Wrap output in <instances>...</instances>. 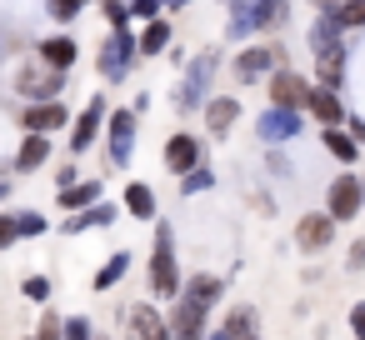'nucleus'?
<instances>
[{
	"label": "nucleus",
	"mask_w": 365,
	"mask_h": 340,
	"mask_svg": "<svg viewBox=\"0 0 365 340\" xmlns=\"http://www.w3.org/2000/svg\"><path fill=\"white\" fill-rule=\"evenodd\" d=\"M101 195H106V185H101V180H76V185H61L56 205L71 215V210H86V205H96Z\"/></svg>",
	"instance_id": "obj_23"
},
{
	"label": "nucleus",
	"mask_w": 365,
	"mask_h": 340,
	"mask_svg": "<svg viewBox=\"0 0 365 340\" xmlns=\"http://www.w3.org/2000/svg\"><path fill=\"white\" fill-rule=\"evenodd\" d=\"M160 155H165V170H170V175H190L195 165H205V140L190 135V130H175Z\"/></svg>",
	"instance_id": "obj_8"
},
{
	"label": "nucleus",
	"mask_w": 365,
	"mask_h": 340,
	"mask_svg": "<svg viewBox=\"0 0 365 340\" xmlns=\"http://www.w3.org/2000/svg\"><path fill=\"white\" fill-rule=\"evenodd\" d=\"M335 215L330 210H310V215H300L295 220V250H305V255H320L330 240H335Z\"/></svg>",
	"instance_id": "obj_9"
},
{
	"label": "nucleus",
	"mask_w": 365,
	"mask_h": 340,
	"mask_svg": "<svg viewBox=\"0 0 365 340\" xmlns=\"http://www.w3.org/2000/svg\"><path fill=\"white\" fill-rule=\"evenodd\" d=\"M170 330H175V340H205V335H210V305H200V300H190V295H175Z\"/></svg>",
	"instance_id": "obj_10"
},
{
	"label": "nucleus",
	"mask_w": 365,
	"mask_h": 340,
	"mask_svg": "<svg viewBox=\"0 0 365 340\" xmlns=\"http://www.w3.org/2000/svg\"><path fill=\"white\" fill-rule=\"evenodd\" d=\"M91 6V0H46V11H51V21H61V26H71L81 11Z\"/></svg>",
	"instance_id": "obj_32"
},
{
	"label": "nucleus",
	"mask_w": 365,
	"mask_h": 340,
	"mask_svg": "<svg viewBox=\"0 0 365 340\" xmlns=\"http://www.w3.org/2000/svg\"><path fill=\"white\" fill-rule=\"evenodd\" d=\"M345 125H350V135H355V140H365V120H360V115H355V120H345Z\"/></svg>",
	"instance_id": "obj_45"
},
{
	"label": "nucleus",
	"mask_w": 365,
	"mask_h": 340,
	"mask_svg": "<svg viewBox=\"0 0 365 340\" xmlns=\"http://www.w3.org/2000/svg\"><path fill=\"white\" fill-rule=\"evenodd\" d=\"M6 195H11V180H6V175H0V205H6Z\"/></svg>",
	"instance_id": "obj_47"
},
{
	"label": "nucleus",
	"mask_w": 365,
	"mask_h": 340,
	"mask_svg": "<svg viewBox=\"0 0 365 340\" xmlns=\"http://www.w3.org/2000/svg\"><path fill=\"white\" fill-rule=\"evenodd\" d=\"M305 115H315V125H340L345 120V105H340V91H330V86H310L305 91Z\"/></svg>",
	"instance_id": "obj_16"
},
{
	"label": "nucleus",
	"mask_w": 365,
	"mask_h": 340,
	"mask_svg": "<svg viewBox=\"0 0 365 340\" xmlns=\"http://www.w3.org/2000/svg\"><path fill=\"white\" fill-rule=\"evenodd\" d=\"M305 41H310V56H315V51L335 46V41H345V26H340L330 11H315V21H310V36H305Z\"/></svg>",
	"instance_id": "obj_25"
},
{
	"label": "nucleus",
	"mask_w": 365,
	"mask_h": 340,
	"mask_svg": "<svg viewBox=\"0 0 365 340\" xmlns=\"http://www.w3.org/2000/svg\"><path fill=\"white\" fill-rule=\"evenodd\" d=\"M175 6H190V0H175Z\"/></svg>",
	"instance_id": "obj_49"
},
{
	"label": "nucleus",
	"mask_w": 365,
	"mask_h": 340,
	"mask_svg": "<svg viewBox=\"0 0 365 340\" xmlns=\"http://www.w3.org/2000/svg\"><path fill=\"white\" fill-rule=\"evenodd\" d=\"M21 295H26V300H36V305H46V300H51V280H46V275H26Z\"/></svg>",
	"instance_id": "obj_37"
},
{
	"label": "nucleus",
	"mask_w": 365,
	"mask_h": 340,
	"mask_svg": "<svg viewBox=\"0 0 365 340\" xmlns=\"http://www.w3.org/2000/svg\"><path fill=\"white\" fill-rule=\"evenodd\" d=\"M205 340H235V335H230V330H210Z\"/></svg>",
	"instance_id": "obj_46"
},
{
	"label": "nucleus",
	"mask_w": 365,
	"mask_h": 340,
	"mask_svg": "<svg viewBox=\"0 0 365 340\" xmlns=\"http://www.w3.org/2000/svg\"><path fill=\"white\" fill-rule=\"evenodd\" d=\"M61 86H66V71H51V76L21 71V81H16V91H21V96H31V101H56V96H61Z\"/></svg>",
	"instance_id": "obj_20"
},
{
	"label": "nucleus",
	"mask_w": 365,
	"mask_h": 340,
	"mask_svg": "<svg viewBox=\"0 0 365 340\" xmlns=\"http://www.w3.org/2000/svg\"><path fill=\"white\" fill-rule=\"evenodd\" d=\"M106 130V101L96 96V101H86V110H81V120L71 125V155H86L91 145H96V135Z\"/></svg>",
	"instance_id": "obj_13"
},
{
	"label": "nucleus",
	"mask_w": 365,
	"mask_h": 340,
	"mask_svg": "<svg viewBox=\"0 0 365 340\" xmlns=\"http://www.w3.org/2000/svg\"><path fill=\"white\" fill-rule=\"evenodd\" d=\"M36 56H41L51 71H71L81 51H76V41H71V36H51V41H41V46H36Z\"/></svg>",
	"instance_id": "obj_24"
},
{
	"label": "nucleus",
	"mask_w": 365,
	"mask_h": 340,
	"mask_svg": "<svg viewBox=\"0 0 365 340\" xmlns=\"http://www.w3.org/2000/svg\"><path fill=\"white\" fill-rule=\"evenodd\" d=\"M210 185H215V170H205V165H195L190 175H180V195H200Z\"/></svg>",
	"instance_id": "obj_33"
},
{
	"label": "nucleus",
	"mask_w": 365,
	"mask_h": 340,
	"mask_svg": "<svg viewBox=\"0 0 365 340\" xmlns=\"http://www.w3.org/2000/svg\"><path fill=\"white\" fill-rule=\"evenodd\" d=\"M125 270H130V250H115V255H110V260H106V265L96 270V280H91V290H101V295H106V290H115Z\"/></svg>",
	"instance_id": "obj_28"
},
{
	"label": "nucleus",
	"mask_w": 365,
	"mask_h": 340,
	"mask_svg": "<svg viewBox=\"0 0 365 340\" xmlns=\"http://www.w3.org/2000/svg\"><path fill=\"white\" fill-rule=\"evenodd\" d=\"M16 230H21V240L26 235H46V215L41 210H16Z\"/></svg>",
	"instance_id": "obj_36"
},
{
	"label": "nucleus",
	"mask_w": 365,
	"mask_h": 340,
	"mask_svg": "<svg viewBox=\"0 0 365 340\" xmlns=\"http://www.w3.org/2000/svg\"><path fill=\"white\" fill-rule=\"evenodd\" d=\"M26 130H41V135H56L61 125H71V110L61 101H31V110L21 115Z\"/></svg>",
	"instance_id": "obj_17"
},
{
	"label": "nucleus",
	"mask_w": 365,
	"mask_h": 340,
	"mask_svg": "<svg viewBox=\"0 0 365 340\" xmlns=\"http://www.w3.org/2000/svg\"><path fill=\"white\" fill-rule=\"evenodd\" d=\"M245 340H260V335H245Z\"/></svg>",
	"instance_id": "obj_50"
},
{
	"label": "nucleus",
	"mask_w": 365,
	"mask_h": 340,
	"mask_svg": "<svg viewBox=\"0 0 365 340\" xmlns=\"http://www.w3.org/2000/svg\"><path fill=\"white\" fill-rule=\"evenodd\" d=\"M210 76H215V51H205V56H195L190 61V71H185V81H180V91H175V105L190 115L195 105H205L210 101Z\"/></svg>",
	"instance_id": "obj_5"
},
{
	"label": "nucleus",
	"mask_w": 365,
	"mask_h": 340,
	"mask_svg": "<svg viewBox=\"0 0 365 340\" xmlns=\"http://www.w3.org/2000/svg\"><path fill=\"white\" fill-rule=\"evenodd\" d=\"M255 320H260V315H255V305H230V310H225V320H220V330H230L235 340H245V335H255Z\"/></svg>",
	"instance_id": "obj_30"
},
{
	"label": "nucleus",
	"mask_w": 365,
	"mask_h": 340,
	"mask_svg": "<svg viewBox=\"0 0 365 340\" xmlns=\"http://www.w3.org/2000/svg\"><path fill=\"white\" fill-rule=\"evenodd\" d=\"M300 130H305V120H300L295 105H265L260 120H255V135H260L265 145H285V140H295Z\"/></svg>",
	"instance_id": "obj_7"
},
{
	"label": "nucleus",
	"mask_w": 365,
	"mask_h": 340,
	"mask_svg": "<svg viewBox=\"0 0 365 340\" xmlns=\"http://www.w3.org/2000/svg\"><path fill=\"white\" fill-rule=\"evenodd\" d=\"M150 295L165 300V295H180V265H175V240H170V220H155V250H150Z\"/></svg>",
	"instance_id": "obj_1"
},
{
	"label": "nucleus",
	"mask_w": 365,
	"mask_h": 340,
	"mask_svg": "<svg viewBox=\"0 0 365 340\" xmlns=\"http://www.w3.org/2000/svg\"><path fill=\"white\" fill-rule=\"evenodd\" d=\"M125 210H130L135 220L155 225V190H150L145 180H130V185H125Z\"/></svg>",
	"instance_id": "obj_26"
},
{
	"label": "nucleus",
	"mask_w": 365,
	"mask_h": 340,
	"mask_svg": "<svg viewBox=\"0 0 365 340\" xmlns=\"http://www.w3.org/2000/svg\"><path fill=\"white\" fill-rule=\"evenodd\" d=\"M21 240V230H16V215H0V250L6 245H16Z\"/></svg>",
	"instance_id": "obj_40"
},
{
	"label": "nucleus",
	"mask_w": 365,
	"mask_h": 340,
	"mask_svg": "<svg viewBox=\"0 0 365 340\" xmlns=\"http://www.w3.org/2000/svg\"><path fill=\"white\" fill-rule=\"evenodd\" d=\"M265 91H270V105H295V110H305V91H310V81L295 76V71H285V66H275V71L265 76Z\"/></svg>",
	"instance_id": "obj_12"
},
{
	"label": "nucleus",
	"mask_w": 365,
	"mask_h": 340,
	"mask_svg": "<svg viewBox=\"0 0 365 340\" xmlns=\"http://www.w3.org/2000/svg\"><path fill=\"white\" fill-rule=\"evenodd\" d=\"M345 66H350V46H345V41L315 51V81H320V86L340 91V86H345Z\"/></svg>",
	"instance_id": "obj_15"
},
{
	"label": "nucleus",
	"mask_w": 365,
	"mask_h": 340,
	"mask_svg": "<svg viewBox=\"0 0 365 340\" xmlns=\"http://www.w3.org/2000/svg\"><path fill=\"white\" fill-rule=\"evenodd\" d=\"M330 16H335L345 31H355V26H365V0H340V6H335Z\"/></svg>",
	"instance_id": "obj_31"
},
{
	"label": "nucleus",
	"mask_w": 365,
	"mask_h": 340,
	"mask_svg": "<svg viewBox=\"0 0 365 340\" xmlns=\"http://www.w3.org/2000/svg\"><path fill=\"white\" fill-rule=\"evenodd\" d=\"M125 325H130V340H175L170 315H160L150 300H135V305L125 310Z\"/></svg>",
	"instance_id": "obj_11"
},
{
	"label": "nucleus",
	"mask_w": 365,
	"mask_h": 340,
	"mask_svg": "<svg viewBox=\"0 0 365 340\" xmlns=\"http://www.w3.org/2000/svg\"><path fill=\"white\" fill-rule=\"evenodd\" d=\"M135 56H140V36H130V31L120 26V31H110V41L101 46L96 71H101L106 81H125V76H130V66H135Z\"/></svg>",
	"instance_id": "obj_3"
},
{
	"label": "nucleus",
	"mask_w": 365,
	"mask_h": 340,
	"mask_svg": "<svg viewBox=\"0 0 365 340\" xmlns=\"http://www.w3.org/2000/svg\"><path fill=\"white\" fill-rule=\"evenodd\" d=\"M350 330H355V340H365V300L350 305Z\"/></svg>",
	"instance_id": "obj_41"
},
{
	"label": "nucleus",
	"mask_w": 365,
	"mask_h": 340,
	"mask_svg": "<svg viewBox=\"0 0 365 340\" xmlns=\"http://www.w3.org/2000/svg\"><path fill=\"white\" fill-rule=\"evenodd\" d=\"M235 120H240V96H210L205 101V125L215 140H225L235 130Z\"/></svg>",
	"instance_id": "obj_18"
},
{
	"label": "nucleus",
	"mask_w": 365,
	"mask_h": 340,
	"mask_svg": "<svg viewBox=\"0 0 365 340\" xmlns=\"http://www.w3.org/2000/svg\"><path fill=\"white\" fill-rule=\"evenodd\" d=\"M280 66V46H250V51H240L235 56V81H260V76H270Z\"/></svg>",
	"instance_id": "obj_14"
},
{
	"label": "nucleus",
	"mask_w": 365,
	"mask_h": 340,
	"mask_svg": "<svg viewBox=\"0 0 365 340\" xmlns=\"http://www.w3.org/2000/svg\"><path fill=\"white\" fill-rule=\"evenodd\" d=\"M325 210H330L335 220H355V215L365 210V180H360L355 170L335 175V180H330V190H325Z\"/></svg>",
	"instance_id": "obj_6"
},
{
	"label": "nucleus",
	"mask_w": 365,
	"mask_h": 340,
	"mask_svg": "<svg viewBox=\"0 0 365 340\" xmlns=\"http://www.w3.org/2000/svg\"><path fill=\"white\" fill-rule=\"evenodd\" d=\"M160 6H165V0H130V16H140V21H155V16H160Z\"/></svg>",
	"instance_id": "obj_39"
},
{
	"label": "nucleus",
	"mask_w": 365,
	"mask_h": 340,
	"mask_svg": "<svg viewBox=\"0 0 365 340\" xmlns=\"http://www.w3.org/2000/svg\"><path fill=\"white\" fill-rule=\"evenodd\" d=\"M320 145H325L340 165H355V160H360V140H355L345 125H320Z\"/></svg>",
	"instance_id": "obj_21"
},
{
	"label": "nucleus",
	"mask_w": 365,
	"mask_h": 340,
	"mask_svg": "<svg viewBox=\"0 0 365 340\" xmlns=\"http://www.w3.org/2000/svg\"><path fill=\"white\" fill-rule=\"evenodd\" d=\"M66 340H96L91 335V320L86 315H66Z\"/></svg>",
	"instance_id": "obj_38"
},
{
	"label": "nucleus",
	"mask_w": 365,
	"mask_h": 340,
	"mask_svg": "<svg viewBox=\"0 0 365 340\" xmlns=\"http://www.w3.org/2000/svg\"><path fill=\"white\" fill-rule=\"evenodd\" d=\"M135 130H140V110H135V105L106 115V155H110L115 170L130 165V155H135Z\"/></svg>",
	"instance_id": "obj_4"
},
{
	"label": "nucleus",
	"mask_w": 365,
	"mask_h": 340,
	"mask_svg": "<svg viewBox=\"0 0 365 340\" xmlns=\"http://www.w3.org/2000/svg\"><path fill=\"white\" fill-rule=\"evenodd\" d=\"M41 165H51V135L26 130V140H21V150H16V170L31 175V170H41Z\"/></svg>",
	"instance_id": "obj_19"
},
{
	"label": "nucleus",
	"mask_w": 365,
	"mask_h": 340,
	"mask_svg": "<svg viewBox=\"0 0 365 340\" xmlns=\"http://www.w3.org/2000/svg\"><path fill=\"white\" fill-rule=\"evenodd\" d=\"M180 295H190V300H200V305H215V300L225 295V280H220V275H205V270H200V275H190V280L180 285Z\"/></svg>",
	"instance_id": "obj_27"
},
{
	"label": "nucleus",
	"mask_w": 365,
	"mask_h": 340,
	"mask_svg": "<svg viewBox=\"0 0 365 340\" xmlns=\"http://www.w3.org/2000/svg\"><path fill=\"white\" fill-rule=\"evenodd\" d=\"M225 6H230V11H235V6H245V0H225Z\"/></svg>",
	"instance_id": "obj_48"
},
{
	"label": "nucleus",
	"mask_w": 365,
	"mask_h": 340,
	"mask_svg": "<svg viewBox=\"0 0 365 340\" xmlns=\"http://www.w3.org/2000/svg\"><path fill=\"white\" fill-rule=\"evenodd\" d=\"M36 340H66V315L46 310V315H41V325H36Z\"/></svg>",
	"instance_id": "obj_34"
},
{
	"label": "nucleus",
	"mask_w": 365,
	"mask_h": 340,
	"mask_svg": "<svg viewBox=\"0 0 365 340\" xmlns=\"http://www.w3.org/2000/svg\"><path fill=\"white\" fill-rule=\"evenodd\" d=\"M265 165H270V175H290V160H285V155H280L275 145H270V155H265Z\"/></svg>",
	"instance_id": "obj_42"
},
{
	"label": "nucleus",
	"mask_w": 365,
	"mask_h": 340,
	"mask_svg": "<svg viewBox=\"0 0 365 340\" xmlns=\"http://www.w3.org/2000/svg\"><path fill=\"white\" fill-rule=\"evenodd\" d=\"M115 220V205H106V200H96V205H86V210H71L66 220H61V230L66 235H81V230H96V225H110Z\"/></svg>",
	"instance_id": "obj_22"
},
{
	"label": "nucleus",
	"mask_w": 365,
	"mask_h": 340,
	"mask_svg": "<svg viewBox=\"0 0 365 340\" xmlns=\"http://www.w3.org/2000/svg\"><path fill=\"white\" fill-rule=\"evenodd\" d=\"M345 265H350V270H360V265H365V240H355V245L345 250Z\"/></svg>",
	"instance_id": "obj_43"
},
{
	"label": "nucleus",
	"mask_w": 365,
	"mask_h": 340,
	"mask_svg": "<svg viewBox=\"0 0 365 340\" xmlns=\"http://www.w3.org/2000/svg\"><path fill=\"white\" fill-rule=\"evenodd\" d=\"M165 46H170V21H165V16L145 21V31H140V56H160Z\"/></svg>",
	"instance_id": "obj_29"
},
{
	"label": "nucleus",
	"mask_w": 365,
	"mask_h": 340,
	"mask_svg": "<svg viewBox=\"0 0 365 340\" xmlns=\"http://www.w3.org/2000/svg\"><path fill=\"white\" fill-rule=\"evenodd\" d=\"M76 180H81L76 165H61V170H56V185H76Z\"/></svg>",
	"instance_id": "obj_44"
},
{
	"label": "nucleus",
	"mask_w": 365,
	"mask_h": 340,
	"mask_svg": "<svg viewBox=\"0 0 365 340\" xmlns=\"http://www.w3.org/2000/svg\"><path fill=\"white\" fill-rule=\"evenodd\" d=\"M285 16H290L285 0H245V6H235V11H230L225 36H230V41H245V36H255V31L285 26Z\"/></svg>",
	"instance_id": "obj_2"
},
{
	"label": "nucleus",
	"mask_w": 365,
	"mask_h": 340,
	"mask_svg": "<svg viewBox=\"0 0 365 340\" xmlns=\"http://www.w3.org/2000/svg\"><path fill=\"white\" fill-rule=\"evenodd\" d=\"M101 16H106L110 31H120V26L130 21V0H101Z\"/></svg>",
	"instance_id": "obj_35"
}]
</instances>
